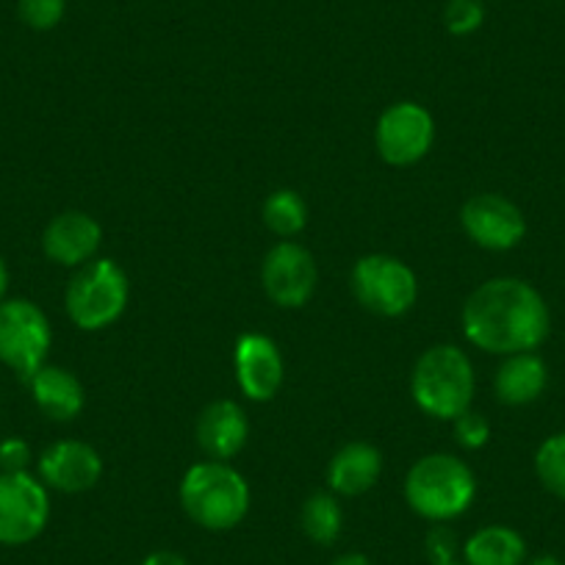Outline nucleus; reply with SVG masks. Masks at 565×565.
I'll list each match as a JSON object with an SVG mask.
<instances>
[{
    "label": "nucleus",
    "instance_id": "nucleus-1",
    "mask_svg": "<svg viewBox=\"0 0 565 565\" xmlns=\"http://www.w3.org/2000/svg\"><path fill=\"white\" fill-rule=\"evenodd\" d=\"M460 319L466 339L491 355L537 350L552 330L546 300L519 277H493L482 282L469 295Z\"/></svg>",
    "mask_w": 565,
    "mask_h": 565
},
{
    "label": "nucleus",
    "instance_id": "nucleus-24",
    "mask_svg": "<svg viewBox=\"0 0 565 565\" xmlns=\"http://www.w3.org/2000/svg\"><path fill=\"white\" fill-rule=\"evenodd\" d=\"M67 0H18V14L29 29L51 31L62 23Z\"/></svg>",
    "mask_w": 565,
    "mask_h": 565
},
{
    "label": "nucleus",
    "instance_id": "nucleus-19",
    "mask_svg": "<svg viewBox=\"0 0 565 565\" xmlns=\"http://www.w3.org/2000/svg\"><path fill=\"white\" fill-rule=\"evenodd\" d=\"M466 565H524L526 543L513 526L491 524L463 543Z\"/></svg>",
    "mask_w": 565,
    "mask_h": 565
},
{
    "label": "nucleus",
    "instance_id": "nucleus-7",
    "mask_svg": "<svg viewBox=\"0 0 565 565\" xmlns=\"http://www.w3.org/2000/svg\"><path fill=\"white\" fill-rule=\"evenodd\" d=\"M51 341V322L36 302H0V363H7L23 380H31L45 366Z\"/></svg>",
    "mask_w": 565,
    "mask_h": 565
},
{
    "label": "nucleus",
    "instance_id": "nucleus-25",
    "mask_svg": "<svg viewBox=\"0 0 565 565\" xmlns=\"http://www.w3.org/2000/svg\"><path fill=\"white\" fill-rule=\"evenodd\" d=\"M452 424L455 441L463 449H480L486 447L488 438H491V424H488V418L482 416V413H475L471 407L460 413L458 418H452Z\"/></svg>",
    "mask_w": 565,
    "mask_h": 565
},
{
    "label": "nucleus",
    "instance_id": "nucleus-17",
    "mask_svg": "<svg viewBox=\"0 0 565 565\" xmlns=\"http://www.w3.org/2000/svg\"><path fill=\"white\" fill-rule=\"evenodd\" d=\"M31 396L36 407L45 413L51 422H73L84 411V385L73 372L62 366H42L34 377L29 380Z\"/></svg>",
    "mask_w": 565,
    "mask_h": 565
},
{
    "label": "nucleus",
    "instance_id": "nucleus-29",
    "mask_svg": "<svg viewBox=\"0 0 565 565\" xmlns=\"http://www.w3.org/2000/svg\"><path fill=\"white\" fill-rule=\"evenodd\" d=\"M333 565H372V559L363 552H347L341 554V557H335Z\"/></svg>",
    "mask_w": 565,
    "mask_h": 565
},
{
    "label": "nucleus",
    "instance_id": "nucleus-4",
    "mask_svg": "<svg viewBox=\"0 0 565 565\" xmlns=\"http://www.w3.org/2000/svg\"><path fill=\"white\" fill-rule=\"evenodd\" d=\"M411 391L427 416L452 422L469 411L475 399V369L466 352L455 344L430 347L416 361Z\"/></svg>",
    "mask_w": 565,
    "mask_h": 565
},
{
    "label": "nucleus",
    "instance_id": "nucleus-26",
    "mask_svg": "<svg viewBox=\"0 0 565 565\" xmlns=\"http://www.w3.org/2000/svg\"><path fill=\"white\" fill-rule=\"evenodd\" d=\"M31 447L23 438H7L0 441V469L3 471H29Z\"/></svg>",
    "mask_w": 565,
    "mask_h": 565
},
{
    "label": "nucleus",
    "instance_id": "nucleus-6",
    "mask_svg": "<svg viewBox=\"0 0 565 565\" xmlns=\"http://www.w3.org/2000/svg\"><path fill=\"white\" fill-rule=\"evenodd\" d=\"M352 291L366 311L391 319L416 306L418 282L405 260L374 253L363 255L352 269Z\"/></svg>",
    "mask_w": 565,
    "mask_h": 565
},
{
    "label": "nucleus",
    "instance_id": "nucleus-31",
    "mask_svg": "<svg viewBox=\"0 0 565 565\" xmlns=\"http://www.w3.org/2000/svg\"><path fill=\"white\" fill-rule=\"evenodd\" d=\"M530 565H563V563H559L557 557H552V554H541V557L532 559Z\"/></svg>",
    "mask_w": 565,
    "mask_h": 565
},
{
    "label": "nucleus",
    "instance_id": "nucleus-15",
    "mask_svg": "<svg viewBox=\"0 0 565 565\" xmlns=\"http://www.w3.org/2000/svg\"><path fill=\"white\" fill-rule=\"evenodd\" d=\"M200 449L209 455L211 460H222L227 463L236 458L244 449L249 436L247 413L236 405L233 399H216L198 416V427H194Z\"/></svg>",
    "mask_w": 565,
    "mask_h": 565
},
{
    "label": "nucleus",
    "instance_id": "nucleus-5",
    "mask_svg": "<svg viewBox=\"0 0 565 565\" xmlns=\"http://www.w3.org/2000/svg\"><path fill=\"white\" fill-rule=\"evenodd\" d=\"M128 275L111 258H97L81 266L64 291L67 317L75 328L95 333L117 322L128 308Z\"/></svg>",
    "mask_w": 565,
    "mask_h": 565
},
{
    "label": "nucleus",
    "instance_id": "nucleus-9",
    "mask_svg": "<svg viewBox=\"0 0 565 565\" xmlns=\"http://www.w3.org/2000/svg\"><path fill=\"white\" fill-rule=\"evenodd\" d=\"M433 139H436L433 114L411 100L385 108L374 130L380 159L391 167H411L422 161L430 153Z\"/></svg>",
    "mask_w": 565,
    "mask_h": 565
},
{
    "label": "nucleus",
    "instance_id": "nucleus-14",
    "mask_svg": "<svg viewBox=\"0 0 565 565\" xmlns=\"http://www.w3.org/2000/svg\"><path fill=\"white\" fill-rule=\"evenodd\" d=\"M103 242V231L97 220L84 211H64L53 216L42 236V249L58 266H84L97 255Z\"/></svg>",
    "mask_w": 565,
    "mask_h": 565
},
{
    "label": "nucleus",
    "instance_id": "nucleus-23",
    "mask_svg": "<svg viewBox=\"0 0 565 565\" xmlns=\"http://www.w3.org/2000/svg\"><path fill=\"white\" fill-rule=\"evenodd\" d=\"M486 20V7L482 0H447V9H444V25H447L449 34L455 36H469Z\"/></svg>",
    "mask_w": 565,
    "mask_h": 565
},
{
    "label": "nucleus",
    "instance_id": "nucleus-8",
    "mask_svg": "<svg viewBox=\"0 0 565 565\" xmlns=\"http://www.w3.org/2000/svg\"><path fill=\"white\" fill-rule=\"evenodd\" d=\"M51 519L47 486L29 471L0 475V543L25 546L45 532Z\"/></svg>",
    "mask_w": 565,
    "mask_h": 565
},
{
    "label": "nucleus",
    "instance_id": "nucleus-2",
    "mask_svg": "<svg viewBox=\"0 0 565 565\" xmlns=\"http://www.w3.org/2000/svg\"><path fill=\"white\" fill-rule=\"evenodd\" d=\"M181 504L189 519L203 530L227 532L247 515L249 486L233 466L205 460L183 475Z\"/></svg>",
    "mask_w": 565,
    "mask_h": 565
},
{
    "label": "nucleus",
    "instance_id": "nucleus-22",
    "mask_svg": "<svg viewBox=\"0 0 565 565\" xmlns=\"http://www.w3.org/2000/svg\"><path fill=\"white\" fill-rule=\"evenodd\" d=\"M537 480L548 493L565 499V433L546 438L535 455Z\"/></svg>",
    "mask_w": 565,
    "mask_h": 565
},
{
    "label": "nucleus",
    "instance_id": "nucleus-32",
    "mask_svg": "<svg viewBox=\"0 0 565 565\" xmlns=\"http://www.w3.org/2000/svg\"><path fill=\"white\" fill-rule=\"evenodd\" d=\"M444 565H460V563H444Z\"/></svg>",
    "mask_w": 565,
    "mask_h": 565
},
{
    "label": "nucleus",
    "instance_id": "nucleus-13",
    "mask_svg": "<svg viewBox=\"0 0 565 565\" xmlns=\"http://www.w3.org/2000/svg\"><path fill=\"white\" fill-rule=\"evenodd\" d=\"M236 380L244 396L269 402L282 385V355L269 335L247 333L236 344Z\"/></svg>",
    "mask_w": 565,
    "mask_h": 565
},
{
    "label": "nucleus",
    "instance_id": "nucleus-20",
    "mask_svg": "<svg viewBox=\"0 0 565 565\" xmlns=\"http://www.w3.org/2000/svg\"><path fill=\"white\" fill-rule=\"evenodd\" d=\"M302 532L311 537L319 546H330L339 541L341 530H344V510H341L339 499L328 491H319L306 499L300 510Z\"/></svg>",
    "mask_w": 565,
    "mask_h": 565
},
{
    "label": "nucleus",
    "instance_id": "nucleus-28",
    "mask_svg": "<svg viewBox=\"0 0 565 565\" xmlns=\"http://www.w3.org/2000/svg\"><path fill=\"white\" fill-rule=\"evenodd\" d=\"M141 565H189V559L183 557V554L178 552H170V548H161V552H153L145 557V563Z\"/></svg>",
    "mask_w": 565,
    "mask_h": 565
},
{
    "label": "nucleus",
    "instance_id": "nucleus-11",
    "mask_svg": "<svg viewBox=\"0 0 565 565\" xmlns=\"http://www.w3.org/2000/svg\"><path fill=\"white\" fill-rule=\"evenodd\" d=\"M460 225L471 242L493 253L513 249L526 233L521 209L502 194H475L466 200L460 209Z\"/></svg>",
    "mask_w": 565,
    "mask_h": 565
},
{
    "label": "nucleus",
    "instance_id": "nucleus-10",
    "mask_svg": "<svg viewBox=\"0 0 565 565\" xmlns=\"http://www.w3.org/2000/svg\"><path fill=\"white\" fill-rule=\"evenodd\" d=\"M317 264L302 244L280 242L266 253L260 282L275 306L302 308L317 289Z\"/></svg>",
    "mask_w": 565,
    "mask_h": 565
},
{
    "label": "nucleus",
    "instance_id": "nucleus-27",
    "mask_svg": "<svg viewBox=\"0 0 565 565\" xmlns=\"http://www.w3.org/2000/svg\"><path fill=\"white\" fill-rule=\"evenodd\" d=\"M455 552H458V543H455V535L444 526H436V530L427 535V554H430L433 565L455 563Z\"/></svg>",
    "mask_w": 565,
    "mask_h": 565
},
{
    "label": "nucleus",
    "instance_id": "nucleus-3",
    "mask_svg": "<svg viewBox=\"0 0 565 565\" xmlns=\"http://www.w3.org/2000/svg\"><path fill=\"white\" fill-rule=\"evenodd\" d=\"M475 497V475L455 455H427L416 460L405 477V499L411 510L436 524L463 515Z\"/></svg>",
    "mask_w": 565,
    "mask_h": 565
},
{
    "label": "nucleus",
    "instance_id": "nucleus-16",
    "mask_svg": "<svg viewBox=\"0 0 565 565\" xmlns=\"http://www.w3.org/2000/svg\"><path fill=\"white\" fill-rule=\"evenodd\" d=\"M380 471H383V455L372 444L352 441L330 460L328 482L339 497H361L377 486Z\"/></svg>",
    "mask_w": 565,
    "mask_h": 565
},
{
    "label": "nucleus",
    "instance_id": "nucleus-12",
    "mask_svg": "<svg viewBox=\"0 0 565 565\" xmlns=\"http://www.w3.org/2000/svg\"><path fill=\"white\" fill-rule=\"evenodd\" d=\"M103 477V460L84 441H58L40 458V480L62 493H84Z\"/></svg>",
    "mask_w": 565,
    "mask_h": 565
},
{
    "label": "nucleus",
    "instance_id": "nucleus-21",
    "mask_svg": "<svg viewBox=\"0 0 565 565\" xmlns=\"http://www.w3.org/2000/svg\"><path fill=\"white\" fill-rule=\"evenodd\" d=\"M266 227H269L275 236L291 238L308 225V205L291 189H277L269 198L264 200V209H260Z\"/></svg>",
    "mask_w": 565,
    "mask_h": 565
},
{
    "label": "nucleus",
    "instance_id": "nucleus-30",
    "mask_svg": "<svg viewBox=\"0 0 565 565\" xmlns=\"http://www.w3.org/2000/svg\"><path fill=\"white\" fill-rule=\"evenodd\" d=\"M7 289H9V269L7 264H3V258H0V302H3V297H7Z\"/></svg>",
    "mask_w": 565,
    "mask_h": 565
},
{
    "label": "nucleus",
    "instance_id": "nucleus-18",
    "mask_svg": "<svg viewBox=\"0 0 565 565\" xmlns=\"http://www.w3.org/2000/svg\"><path fill=\"white\" fill-rule=\"evenodd\" d=\"M548 369L541 355L535 352H519V355H508V361L499 366L493 388L502 405H530L537 396L546 391Z\"/></svg>",
    "mask_w": 565,
    "mask_h": 565
}]
</instances>
